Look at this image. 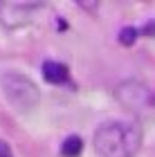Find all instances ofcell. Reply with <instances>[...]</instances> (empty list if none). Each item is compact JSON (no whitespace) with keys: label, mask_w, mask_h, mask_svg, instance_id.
Returning a JSON list of instances; mask_svg holds the SVG:
<instances>
[{"label":"cell","mask_w":155,"mask_h":157,"mask_svg":"<svg viewBox=\"0 0 155 157\" xmlns=\"http://www.w3.org/2000/svg\"><path fill=\"white\" fill-rule=\"evenodd\" d=\"M43 9L41 2H0V23L7 29H16V27L29 25L36 13Z\"/></svg>","instance_id":"4"},{"label":"cell","mask_w":155,"mask_h":157,"mask_svg":"<svg viewBox=\"0 0 155 157\" xmlns=\"http://www.w3.org/2000/svg\"><path fill=\"white\" fill-rule=\"evenodd\" d=\"M0 157H14L11 148H9V144H7L5 139H0Z\"/></svg>","instance_id":"8"},{"label":"cell","mask_w":155,"mask_h":157,"mask_svg":"<svg viewBox=\"0 0 155 157\" xmlns=\"http://www.w3.org/2000/svg\"><path fill=\"white\" fill-rule=\"evenodd\" d=\"M142 34H146V36H155V20H151V23H146V25H144Z\"/></svg>","instance_id":"9"},{"label":"cell","mask_w":155,"mask_h":157,"mask_svg":"<svg viewBox=\"0 0 155 157\" xmlns=\"http://www.w3.org/2000/svg\"><path fill=\"white\" fill-rule=\"evenodd\" d=\"M0 88L9 105L18 112H32L41 103V90L29 76L20 72H2L0 74Z\"/></svg>","instance_id":"2"},{"label":"cell","mask_w":155,"mask_h":157,"mask_svg":"<svg viewBox=\"0 0 155 157\" xmlns=\"http://www.w3.org/2000/svg\"><path fill=\"white\" fill-rule=\"evenodd\" d=\"M117 101L128 108L130 112L144 117V119H153L155 121V90H151L146 83L128 78V81L119 83L115 90Z\"/></svg>","instance_id":"3"},{"label":"cell","mask_w":155,"mask_h":157,"mask_svg":"<svg viewBox=\"0 0 155 157\" xmlns=\"http://www.w3.org/2000/svg\"><path fill=\"white\" fill-rule=\"evenodd\" d=\"M144 132L137 121H106L95 130L92 146L99 157H135Z\"/></svg>","instance_id":"1"},{"label":"cell","mask_w":155,"mask_h":157,"mask_svg":"<svg viewBox=\"0 0 155 157\" xmlns=\"http://www.w3.org/2000/svg\"><path fill=\"white\" fill-rule=\"evenodd\" d=\"M83 151V139L72 135V137H68L65 141L61 144V155L63 157H79Z\"/></svg>","instance_id":"6"},{"label":"cell","mask_w":155,"mask_h":157,"mask_svg":"<svg viewBox=\"0 0 155 157\" xmlns=\"http://www.w3.org/2000/svg\"><path fill=\"white\" fill-rule=\"evenodd\" d=\"M137 34H139V32L135 29V27H124V29L119 32V43L128 47V45H133V43L137 40Z\"/></svg>","instance_id":"7"},{"label":"cell","mask_w":155,"mask_h":157,"mask_svg":"<svg viewBox=\"0 0 155 157\" xmlns=\"http://www.w3.org/2000/svg\"><path fill=\"white\" fill-rule=\"evenodd\" d=\"M43 76H45L47 83L59 85V83H65L68 81L70 70L63 65V63H59V61H45L43 63Z\"/></svg>","instance_id":"5"}]
</instances>
